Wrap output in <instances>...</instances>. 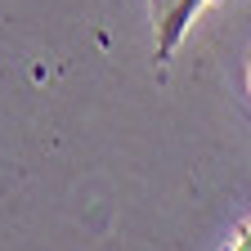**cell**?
Here are the masks:
<instances>
[{"mask_svg": "<svg viewBox=\"0 0 251 251\" xmlns=\"http://www.w3.org/2000/svg\"><path fill=\"white\" fill-rule=\"evenodd\" d=\"M206 0H152V31H157V58H171L184 41L188 23L198 18Z\"/></svg>", "mask_w": 251, "mask_h": 251, "instance_id": "cell-1", "label": "cell"}, {"mask_svg": "<svg viewBox=\"0 0 251 251\" xmlns=\"http://www.w3.org/2000/svg\"><path fill=\"white\" fill-rule=\"evenodd\" d=\"M233 251H251V225L238 233V242H233Z\"/></svg>", "mask_w": 251, "mask_h": 251, "instance_id": "cell-2", "label": "cell"}]
</instances>
